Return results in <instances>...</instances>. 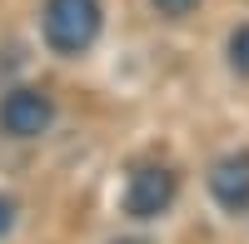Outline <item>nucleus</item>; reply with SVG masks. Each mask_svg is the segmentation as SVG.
<instances>
[{"label": "nucleus", "instance_id": "nucleus-1", "mask_svg": "<svg viewBox=\"0 0 249 244\" xmlns=\"http://www.w3.org/2000/svg\"><path fill=\"white\" fill-rule=\"evenodd\" d=\"M100 25H105V10L100 0H45V15H40V30H45V45L55 55H85L95 40H100Z\"/></svg>", "mask_w": 249, "mask_h": 244}, {"label": "nucleus", "instance_id": "nucleus-2", "mask_svg": "<svg viewBox=\"0 0 249 244\" xmlns=\"http://www.w3.org/2000/svg\"><path fill=\"white\" fill-rule=\"evenodd\" d=\"M175 194H179V174L170 165H160V159H150V165H135L130 170L120 205H124L130 219H160L164 209L175 205Z\"/></svg>", "mask_w": 249, "mask_h": 244}, {"label": "nucleus", "instance_id": "nucleus-3", "mask_svg": "<svg viewBox=\"0 0 249 244\" xmlns=\"http://www.w3.org/2000/svg\"><path fill=\"white\" fill-rule=\"evenodd\" d=\"M55 125V100L35 85H20L0 95V130L10 139H40Z\"/></svg>", "mask_w": 249, "mask_h": 244}, {"label": "nucleus", "instance_id": "nucleus-4", "mask_svg": "<svg viewBox=\"0 0 249 244\" xmlns=\"http://www.w3.org/2000/svg\"><path fill=\"white\" fill-rule=\"evenodd\" d=\"M210 194L230 214L249 209V150H234V155H224V159L210 165Z\"/></svg>", "mask_w": 249, "mask_h": 244}, {"label": "nucleus", "instance_id": "nucleus-5", "mask_svg": "<svg viewBox=\"0 0 249 244\" xmlns=\"http://www.w3.org/2000/svg\"><path fill=\"white\" fill-rule=\"evenodd\" d=\"M230 65H234V75H249V25H239L230 35Z\"/></svg>", "mask_w": 249, "mask_h": 244}, {"label": "nucleus", "instance_id": "nucleus-6", "mask_svg": "<svg viewBox=\"0 0 249 244\" xmlns=\"http://www.w3.org/2000/svg\"><path fill=\"white\" fill-rule=\"evenodd\" d=\"M150 5H155L164 20H184V15H190V10L199 5V0H150Z\"/></svg>", "mask_w": 249, "mask_h": 244}, {"label": "nucleus", "instance_id": "nucleus-7", "mask_svg": "<svg viewBox=\"0 0 249 244\" xmlns=\"http://www.w3.org/2000/svg\"><path fill=\"white\" fill-rule=\"evenodd\" d=\"M15 214H20V199L15 194H0V239L15 229Z\"/></svg>", "mask_w": 249, "mask_h": 244}, {"label": "nucleus", "instance_id": "nucleus-8", "mask_svg": "<svg viewBox=\"0 0 249 244\" xmlns=\"http://www.w3.org/2000/svg\"><path fill=\"white\" fill-rule=\"evenodd\" d=\"M115 244H144V239H115Z\"/></svg>", "mask_w": 249, "mask_h": 244}]
</instances>
